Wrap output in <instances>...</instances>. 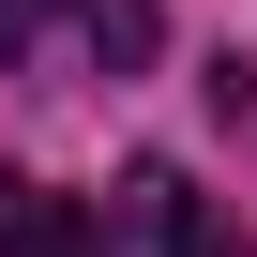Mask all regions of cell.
Masks as SVG:
<instances>
[{"label":"cell","mask_w":257,"mask_h":257,"mask_svg":"<svg viewBox=\"0 0 257 257\" xmlns=\"http://www.w3.org/2000/svg\"><path fill=\"white\" fill-rule=\"evenodd\" d=\"M46 16H91V0H0V61H31V46H46Z\"/></svg>","instance_id":"277c9868"},{"label":"cell","mask_w":257,"mask_h":257,"mask_svg":"<svg viewBox=\"0 0 257 257\" xmlns=\"http://www.w3.org/2000/svg\"><path fill=\"white\" fill-rule=\"evenodd\" d=\"M152 46V0H91V61H137Z\"/></svg>","instance_id":"3957f363"},{"label":"cell","mask_w":257,"mask_h":257,"mask_svg":"<svg viewBox=\"0 0 257 257\" xmlns=\"http://www.w3.org/2000/svg\"><path fill=\"white\" fill-rule=\"evenodd\" d=\"M0 257H106V227L46 182H0Z\"/></svg>","instance_id":"6da1fadb"},{"label":"cell","mask_w":257,"mask_h":257,"mask_svg":"<svg viewBox=\"0 0 257 257\" xmlns=\"http://www.w3.org/2000/svg\"><path fill=\"white\" fill-rule=\"evenodd\" d=\"M137 212H152V227H167V257H257V242H242V227H227V212H197V197H182V182H167V167H137Z\"/></svg>","instance_id":"7a4b0ae2"}]
</instances>
